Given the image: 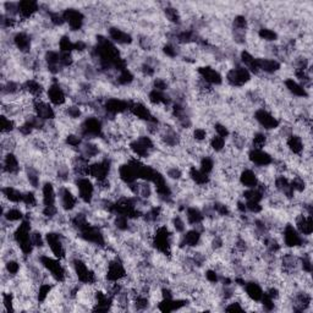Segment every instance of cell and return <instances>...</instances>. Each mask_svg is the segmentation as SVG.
Wrapping results in <instances>:
<instances>
[{
	"label": "cell",
	"instance_id": "47",
	"mask_svg": "<svg viewBox=\"0 0 313 313\" xmlns=\"http://www.w3.org/2000/svg\"><path fill=\"white\" fill-rule=\"evenodd\" d=\"M191 137L196 143H203L208 138V132L205 127H196L193 128Z\"/></svg>",
	"mask_w": 313,
	"mask_h": 313
},
{
	"label": "cell",
	"instance_id": "6",
	"mask_svg": "<svg viewBox=\"0 0 313 313\" xmlns=\"http://www.w3.org/2000/svg\"><path fill=\"white\" fill-rule=\"evenodd\" d=\"M112 173V160L109 158H103V159L96 160V162L89 163L88 168V177L95 180V182L104 181L106 179H111Z\"/></svg>",
	"mask_w": 313,
	"mask_h": 313
},
{
	"label": "cell",
	"instance_id": "9",
	"mask_svg": "<svg viewBox=\"0 0 313 313\" xmlns=\"http://www.w3.org/2000/svg\"><path fill=\"white\" fill-rule=\"evenodd\" d=\"M253 119L254 121L266 131L278 130V127L280 126L279 119L275 118L267 108L257 109L253 114Z\"/></svg>",
	"mask_w": 313,
	"mask_h": 313
},
{
	"label": "cell",
	"instance_id": "45",
	"mask_svg": "<svg viewBox=\"0 0 313 313\" xmlns=\"http://www.w3.org/2000/svg\"><path fill=\"white\" fill-rule=\"evenodd\" d=\"M164 14H165V17L174 25H180L181 24V16H180V12L176 10L175 8H172V6H167L164 9Z\"/></svg>",
	"mask_w": 313,
	"mask_h": 313
},
{
	"label": "cell",
	"instance_id": "27",
	"mask_svg": "<svg viewBox=\"0 0 313 313\" xmlns=\"http://www.w3.org/2000/svg\"><path fill=\"white\" fill-rule=\"evenodd\" d=\"M108 35L113 43L119 44V46H130L132 43V37L130 33L122 31L119 27H109Z\"/></svg>",
	"mask_w": 313,
	"mask_h": 313
},
{
	"label": "cell",
	"instance_id": "1",
	"mask_svg": "<svg viewBox=\"0 0 313 313\" xmlns=\"http://www.w3.org/2000/svg\"><path fill=\"white\" fill-rule=\"evenodd\" d=\"M44 236L50 253L58 260H65L67 256V246H69V241L65 235L59 234L58 231H48Z\"/></svg>",
	"mask_w": 313,
	"mask_h": 313
},
{
	"label": "cell",
	"instance_id": "4",
	"mask_svg": "<svg viewBox=\"0 0 313 313\" xmlns=\"http://www.w3.org/2000/svg\"><path fill=\"white\" fill-rule=\"evenodd\" d=\"M126 277H127V270L126 268H125L124 262L119 258L118 254L111 258V260L108 261V264H106L105 275H104L105 282L119 283L126 279Z\"/></svg>",
	"mask_w": 313,
	"mask_h": 313
},
{
	"label": "cell",
	"instance_id": "31",
	"mask_svg": "<svg viewBox=\"0 0 313 313\" xmlns=\"http://www.w3.org/2000/svg\"><path fill=\"white\" fill-rule=\"evenodd\" d=\"M185 217L186 220L189 223L191 227H201L203 225V222H205V214L201 209L197 207H187L185 209Z\"/></svg>",
	"mask_w": 313,
	"mask_h": 313
},
{
	"label": "cell",
	"instance_id": "25",
	"mask_svg": "<svg viewBox=\"0 0 313 313\" xmlns=\"http://www.w3.org/2000/svg\"><path fill=\"white\" fill-rule=\"evenodd\" d=\"M44 64H46L48 71L53 75L59 73L63 66L60 64V53H58L56 50H48L44 54Z\"/></svg>",
	"mask_w": 313,
	"mask_h": 313
},
{
	"label": "cell",
	"instance_id": "3",
	"mask_svg": "<svg viewBox=\"0 0 313 313\" xmlns=\"http://www.w3.org/2000/svg\"><path fill=\"white\" fill-rule=\"evenodd\" d=\"M128 148L135 158L146 159V158H150L156 150V144L150 136H140L128 143Z\"/></svg>",
	"mask_w": 313,
	"mask_h": 313
},
{
	"label": "cell",
	"instance_id": "52",
	"mask_svg": "<svg viewBox=\"0 0 313 313\" xmlns=\"http://www.w3.org/2000/svg\"><path fill=\"white\" fill-rule=\"evenodd\" d=\"M152 87H153V89H157V91L167 92L169 89V82L165 79H162V77H157V79H153V81H152Z\"/></svg>",
	"mask_w": 313,
	"mask_h": 313
},
{
	"label": "cell",
	"instance_id": "48",
	"mask_svg": "<svg viewBox=\"0 0 313 313\" xmlns=\"http://www.w3.org/2000/svg\"><path fill=\"white\" fill-rule=\"evenodd\" d=\"M172 225L175 232L183 234V232L186 231V223L181 217H180V215H174L172 218Z\"/></svg>",
	"mask_w": 313,
	"mask_h": 313
},
{
	"label": "cell",
	"instance_id": "36",
	"mask_svg": "<svg viewBox=\"0 0 313 313\" xmlns=\"http://www.w3.org/2000/svg\"><path fill=\"white\" fill-rule=\"evenodd\" d=\"M0 126H2V135H10L15 130H17V124H16L15 119L3 114L0 116Z\"/></svg>",
	"mask_w": 313,
	"mask_h": 313
},
{
	"label": "cell",
	"instance_id": "8",
	"mask_svg": "<svg viewBox=\"0 0 313 313\" xmlns=\"http://www.w3.org/2000/svg\"><path fill=\"white\" fill-rule=\"evenodd\" d=\"M283 234V243L290 250L293 248H302L305 247L306 237L302 236L300 232L296 230V228L292 224H285L282 229Z\"/></svg>",
	"mask_w": 313,
	"mask_h": 313
},
{
	"label": "cell",
	"instance_id": "44",
	"mask_svg": "<svg viewBox=\"0 0 313 313\" xmlns=\"http://www.w3.org/2000/svg\"><path fill=\"white\" fill-rule=\"evenodd\" d=\"M258 37L261 40H263L264 42H268V43H272V42H275L278 40V33L275 31L270 30V28H260L258 30Z\"/></svg>",
	"mask_w": 313,
	"mask_h": 313
},
{
	"label": "cell",
	"instance_id": "19",
	"mask_svg": "<svg viewBox=\"0 0 313 313\" xmlns=\"http://www.w3.org/2000/svg\"><path fill=\"white\" fill-rule=\"evenodd\" d=\"M295 228L302 236L309 237L313 232L312 215L305 212H300L295 217Z\"/></svg>",
	"mask_w": 313,
	"mask_h": 313
},
{
	"label": "cell",
	"instance_id": "43",
	"mask_svg": "<svg viewBox=\"0 0 313 313\" xmlns=\"http://www.w3.org/2000/svg\"><path fill=\"white\" fill-rule=\"evenodd\" d=\"M22 205H25L30 211L37 207L38 201H37V196L33 191L31 190H26L24 191V199H22Z\"/></svg>",
	"mask_w": 313,
	"mask_h": 313
},
{
	"label": "cell",
	"instance_id": "28",
	"mask_svg": "<svg viewBox=\"0 0 313 313\" xmlns=\"http://www.w3.org/2000/svg\"><path fill=\"white\" fill-rule=\"evenodd\" d=\"M189 179L190 181L197 185L198 187H207L211 183V176L208 174L203 173L199 168L196 167L189 168Z\"/></svg>",
	"mask_w": 313,
	"mask_h": 313
},
{
	"label": "cell",
	"instance_id": "54",
	"mask_svg": "<svg viewBox=\"0 0 313 313\" xmlns=\"http://www.w3.org/2000/svg\"><path fill=\"white\" fill-rule=\"evenodd\" d=\"M224 311H228V312H244L245 308L243 307V305H241V302L238 301L237 299H235V301L229 302L228 305L225 306Z\"/></svg>",
	"mask_w": 313,
	"mask_h": 313
},
{
	"label": "cell",
	"instance_id": "38",
	"mask_svg": "<svg viewBox=\"0 0 313 313\" xmlns=\"http://www.w3.org/2000/svg\"><path fill=\"white\" fill-rule=\"evenodd\" d=\"M3 269L5 270L11 278H16V277L20 274L21 270V263L19 262L17 258H10V260L5 261L4 262V268Z\"/></svg>",
	"mask_w": 313,
	"mask_h": 313
},
{
	"label": "cell",
	"instance_id": "55",
	"mask_svg": "<svg viewBox=\"0 0 313 313\" xmlns=\"http://www.w3.org/2000/svg\"><path fill=\"white\" fill-rule=\"evenodd\" d=\"M246 203L247 212L252 213V214H260L263 211V206L260 202H245Z\"/></svg>",
	"mask_w": 313,
	"mask_h": 313
},
{
	"label": "cell",
	"instance_id": "2",
	"mask_svg": "<svg viewBox=\"0 0 313 313\" xmlns=\"http://www.w3.org/2000/svg\"><path fill=\"white\" fill-rule=\"evenodd\" d=\"M80 136L82 138H88L93 141L96 138L104 137V125L99 116H88L81 122L79 127Z\"/></svg>",
	"mask_w": 313,
	"mask_h": 313
},
{
	"label": "cell",
	"instance_id": "49",
	"mask_svg": "<svg viewBox=\"0 0 313 313\" xmlns=\"http://www.w3.org/2000/svg\"><path fill=\"white\" fill-rule=\"evenodd\" d=\"M205 278L209 284L217 285V284H219V282H220V274H219L214 268H208V269L205 272Z\"/></svg>",
	"mask_w": 313,
	"mask_h": 313
},
{
	"label": "cell",
	"instance_id": "39",
	"mask_svg": "<svg viewBox=\"0 0 313 313\" xmlns=\"http://www.w3.org/2000/svg\"><path fill=\"white\" fill-rule=\"evenodd\" d=\"M208 147L209 150L215 152V153H220L227 147V140L223 138L218 135H213V136L208 140Z\"/></svg>",
	"mask_w": 313,
	"mask_h": 313
},
{
	"label": "cell",
	"instance_id": "35",
	"mask_svg": "<svg viewBox=\"0 0 313 313\" xmlns=\"http://www.w3.org/2000/svg\"><path fill=\"white\" fill-rule=\"evenodd\" d=\"M3 219H5L9 223H12V224H16V223L24 220L25 213L19 207H9L3 213Z\"/></svg>",
	"mask_w": 313,
	"mask_h": 313
},
{
	"label": "cell",
	"instance_id": "46",
	"mask_svg": "<svg viewBox=\"0 0 313 313\" xmlns=\"http://www.w3.org/2000/svg\"><path fill=\"white\" fill-rule=\"evenodd\" d=\"M60 53H73V42L69 35H63L59 40Z\"/></svg>",
	"mask_w": 313,
	"mask_h": 313
},
{
	"label": "cell",
	"instance_id": "22",
	"mask_svg": "<svg viewBox=\"0 0 313 313\" xmlns=\"http://www.w3.org/2000/svg\"><path fill=\"white\" fill-rule=\"evenodd\" d=\"M285 146L289 153L296 157H301L306 151L305 141L300 135L296 134H291L289 137L285 138Z\"/></svg>",
	"mask_w": 313,
	"mask_h": 313
},
{
	"label": "cell",
	"instance_id": "41",
	"mask_svg": "<svg viewBox=\"0 0 313 313\" xmlns=\"http://www.w3.org/2000/svg\"><path fill=\"white\" fill-rule=\"evenodd\" d=\"M214 168H215V162L209 154L202 156L201 159H199V169H201L203 173L211 175V174L214 172Z\"/></svg>",
	"mask_w": 313,
	"mask_h": 313
},
{
	"label": "cell",
	"instance_id": "17",
	"mask_svg": "<svg viewBox=\"0 0 313 313\" xmlns=\"http://www.w3.org/2000/svg\"><path fill=\"white\" fill-rule=\"evenodd\" d=\"M64 19L71 31L76 32L82 30L83 24H85V15L77 9H66L63 11Z\"/></svg>",
	"mask_w": 313,
	"mask_h": 313
},
{
	"label": "cell",
	"instance_id": "32",
	"mask_svg": "<svg viewBox=\"0 0 313 313\" xmlns=\"http://www.w3.org/2000/svg\"><path fill=\"white\" fill-rule=\"evenodd\" d=\"M79 153L81 154L82 157H85L86 159L91 160L99 156V153H101V148H99V144L96 143L95 141H86L83 142L81 147L79 148Z\"/></svg>",
	"mask_w": 313,
	"mask_h": 313
},
{
	"label": "cell",
	"instance_id": "37",
	"mask_svg": "<svg viewBox=\"0 0 313 313\" xmlns=\"http://www.w3.org/2000/svg\"><path fill=\"white\" fill-rule=\"evenodd\" d=\"M267 144L268 136L266 132L257 131L251 137V148H253V150H264V147H267Z\"/></svg>",
	"mask_w": 313,
	"mask_h": 313
},
{
	"label": "cell",
	"instance_id": "18",
	"mask_svg": "<svg viewBox=\"0 0 313 313\" xmlns=\"http://www.w3.org/2000/svg\"><path fill=\"white\" fill-rule=\"evenodd\" d=\"M198 77L211 86H220L223 83V76L217 69L212 66H202L197 69Z\"/></svg>",
	"mask_w": 313,
	"mask_h": 313
},
{
	"label": "cell",
	"instance_id": "34",
	"mask_svg": "<svg viewBox=\"0 0 313 313\" xmlns=\"http://www.w3.org/2000/svg\"><path fill=\"white\" fill-rule=\"evenodd\" d=\"M25 179L28 185L33 189H38L41 185V176L38 169L33 165H26L25 168Z\"/></svg>",
	"mask_w": 313,
	"mask_h": 313
},
{
	"label": "cell",
	"instance_id": "53",
	"mask_svg": "<svg viewBox=\"0 0 313 313\" xmlns=\"http://www.w3.org/2000/svg\"><path fill=\"white\" fill-rule=\"evenodd\" d=\"M214 131H215V135H218V136H220L223 138H225L227 140L228 137H230V130L225 126L224 124H222V122H215L214 124Z\"/></svg>",
	"mask_w": 313,
	"mask_h": 313
},
{
	"label": "cell",
	"instance_id": "40",
	"mask_svg": "<svg viewBox=\"0 0 313 313\" xmlns=\"http://www.w3.org/2000/svg\"><path fill=\"white\" fill-rule=\"evenodd\" d=\"M134 81H135L134 73H132L128 69L120 71L119 75L115 77L116 85H119V86H130Z\"/></svg>",
	"mask_w": 313,
	"mask_h": 313
},
{
	"label": "cell",
	"instance_id": "20",
	"mask_svg": "<svg viewBox=\"0 0 313 313\" xmlns=\"http://www.w3.org/2000/svg\"><path fill=\"white\" fill-rule=\"evenodd\" d=\"M41 6L37 2H31V0H24L19 3V20L21 22L28 21L30 19L40 11Z\"/></svg>",
	"mask_w": 313,
	"mask_h": 313
},
{
	"label": "cell",
	"instance_id": "21",
	"mask_svg": "<svg viewBox=\"0 0 313 313\" xmlns=\"http://www.w3.org/2000/svg\"><path fill=\"white\" fill-rule=\"evenodd\" d=\"M12 46L20 51L21 54L27 56V54H30V51L32 49L31 35L26 33L24 31L17 32V33L12 35Z\"/></svg>",
	"mask_w": 313,
	"mask_h": 313
},
{
	"label": "cell",
	"instance_id": "16",
	"mask_svg": "<svg viewBox=\"0 0 313 313\" xmlns=\"http://www.w3.org/2000/svg\"><path fill=\"white\" fill-rule=\"evenodd\" d=\"M202 243V231L197 228L190 229L182 234L180 238V250H185V248H196L198 247Z\"/></svg>",
	"mask_w": 313,
	"mask_h": 313
},
{
	"label": "cell",
	"instance_id": "51",
	"mask_svg": "<svg viewBox=\"0 0 313 313\" xmlns=\"http://www.w3.org/2000/svg\"><path fill=\"white\" fill-rule=\"evenodd\" d=\"M162 50H163V53L165 54V56L168 58H172V59H174V58H176L177 56H179V53H180L179 48H177L174 43H172V42H169V43L164 44Z\"/></svg>",
	"mask_w": 313,
	"mask_h": 313
},
{
	"label": "cell",
	"instance_id": "42",
	"mask_svg": "<svg viewBox=\"0 0 313 313\" xmlns=\"http://www.w3.org/2000/svg\"><path fill=\"white\" fill-rule=\"evenodd\" d=\"M247 19L243 15L235 16V19L232 20V28H234V33H245L246 34L247 31Z\"/></svg>",
	"mask_w": 313,
	"mask_h": 313
},
{
	"label": "cell",
	"instance_id": "33",
	"mask_svg": "<svg viewBox=\"0 0 313 313\" xmlns=\"http://www.w3.org/2000/svg\"><path fill=\"white\" fill-rule=\"evenodd\" d=\"M284 85H285L286 91H288L290 95L299 97V98H307L308 97L307 89H306L299 81H296V80L286 79L285 81H284Z\"/></svg>",
	"mask_w": 313,
	"mask_h": 313
},
{
	"label": "cell",
	"instance_id": "12",
	"mask_svg": "<svg viewBox=\"0 0 313 313\" xmlns=\"http://www.w3.org/2000/svg\"><path fill=\"white\" fill-rule=\"evenodd\" d=\"M130 109V101L121 98H108L103 103V111L106 115L114 116L125 114Z\"/></svg>",
	"mask_w": 313,
	"mask_h": 313
},
{
	"label": "cell",
	"instance_id": "15",
	"mask_svg": "<svg viewBox=\"0 0 313 313\" xmlns=\"http://www.w3.org/2000/svg\"><path fill=\"white\" fill-rule=\"evenodd\" d=\"M130 114L137 120L143 122L156 121L157 118L152 114L151 109L142 102H130V109H128Z\"/></svg>",
	"mask_w": 313,
	"mask_h": 313
},
{
	"label": "cell",
	"instance_id": "5",
	"mask_svg": "<svg viewBox=\"0 0 313 313\" xmlns=\"http://www.w3.org/2000/svg\"><path fill=\"white\" fill-rule=\"evenodd\" d=\"M75 185L79 198L81 199L85 205H91L96 195V183L92 181L91 177H76Z\"/></svg>",
	"mask_w": 313,
	"mask_h": 313
},
{
	"label": "cell",
	"instance_id": "30",
	"mask_svg": "<svg viewBox=\"0 0 313 313\" xmlns=\"http://www.w3.org/2000/svg\"><path fill=\"white\" fill-rule=\"evenodd\" d=\"M2 195H3V198H5L8 202L14 203V205L22 203V199H24V191L16 189V187L12 185L3 186Z\"/></svg>",
	"mask_w": 313,
	"mask_h": 313
},
{
	"label": "cell",
	"instance_id": "29",
	"mask_svg": "<svg viewBox=\"0 0 313 313\" xmlns=\"http://www.w3.org/2000/svg\"><path fill=\"white\" fill-rule=\"evenodd\" d=\"M58 198V192L54 189L53 182L46 181L42 185V202L43 207H49V206H56Z\"/></svg>",
	"mask_w": 313,
	"mask_h": 313
},
{
	"label": "cell",
	"instance_id": "10",
	"mask_svg": "<svg viewBox=\"0 0 313 313\" xmlns=\"http://www.w3.org/2000/svg\"><path fill=\"white\" fill-rule=\"evenodd\" d=\"M251 81V72L245 66H235L227 72V82L234 88H240Z\"/></svg>",
	"mask_w": 313,
	"mask_h": 313
},
{
	"label": "cell",
	"instance_id": "11",
	"mask_svg": "<svg viewBox=\"0 0 313 313\" xmlns=\"http://www.w3.org/2000/svg\"><path fill=\"white\" fill-rule=\"evenodd\" d=\"M58 199L60 202V207L64 212H72L75 211L77 205H79V196L73 193L72 190L69 186H60L58 190Z\"/></svg>",
	"mask_w": 313,
	"mask_h": 313
},
{
	"label": "cell",
	"instance_id": "13",
	"mask_svg": "<svg viewBox=\"0 0 313 313\" xmlns=\"http://www.w3.org/2000/svg\"><path fill=\"white\" fill-rule=\"evenodd\" d=\"M247 159L252 165L257 168H267L274 163V158L268 151L253 150L251 148L247 153Z\"/></svg>",
	"mask_w": 313,
	"mask_h": 313
},
{
	"label": "cell",
	"instance_id": "50",
	"mask_svg": "<svg viewBox=\"0 0 313 313\" xmlns=\"http://www.w3.org/2000/svg\"><path fill=\"white\" fill-rule=\"evenodd\" d=\"M167 176L169 177L170 180H174V181L179 182L180 180H182L183 173L179 167H169L167 169Z\"/></svg>",
	"mask_w": 313,
	"mask_h": 313
},
{
	"label": "cell",
	"instance_id": "23",
	"mask_svg": "<svg viewBox=\"0 0 313 313\" xmlns=\"http://www.w3.org/2000/svg\"><path fill=\"white\" fill-rule=\"evenodd\" d=\"M238 182L245 189H254L257 187L260 179H258L257 173L251 168H244L240 173H238Z\"/></svg>",
	"mask_w": 313,
	"mask_h": 313
},
{
	"label": "cell",
	"instance_id": "7",
	"mask_svg": "<svg viewBox=\"0 0 313 313\" xmlns=\"http://www.w3.org/2000/svg\"><path fill=\"white\" fill-rule=\"evenodd\" d=\"M47 101L50 103L54 108H63L66 105L67 101V95L65 88L60 85L59 81L53 80L50 82V85L48 86L47 92H46Z\"/></svg>",
	"mask_w": 313,
	"mask_h": 313
},
{
	"label": "cell",
	"instance_id": "24",
	"mask_svg": "<svg viewBox=\"0 0 313 313\" xmlns=\"http://www.w3.org/2000/svg\"><path fill=\"white\" fill-rule=\"evenodd\" d=\"M243 289L246 298L254 303H260V301L262 300L264 295V290L262 289V286H261L257 282H253V280L246 282Z\"/></svg>",
	"mask_w": 313,
	"mask_h": 313
},
{
	"label": "cell",
	"instance_id": "14",
	"mask_svg": "<svg viewBox=\"0 0 313 313\" xmlns=\"http://www.w3.org/2000/svg\"><path fill=\"white\" fill-rule=\"evenodd\" d=\"M2 169H3V174H5V175H10V176L20 175L21 163L20 160H19V157L16 156L14 152H8V153L3 154Z\"/></svg>",
	"mask_w": 313,
	"mask_h": 313
},
{
	"label": "cell",
	"instance_id": "26",
	"mask_svg": "<svg viewBox=\"0 0 313 313\" xmlns=\"http://www.w3.org/2000/svg\"><path fill=\"white\" fill-rule=\"evenodd\" d=\"M257 65L260 72L268 73V75L278 72L282 67V64L274 58H257Z\"/></svg>",
	"mask_w": 313,
	"mask_h": 313
}]
</instances>
